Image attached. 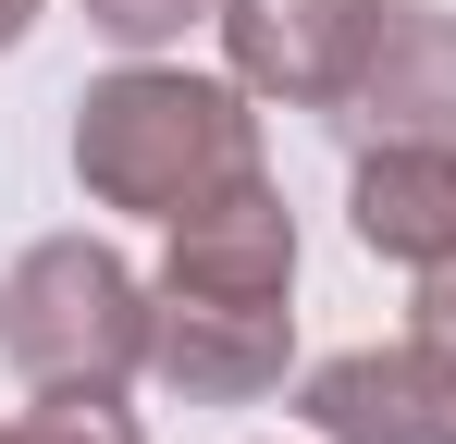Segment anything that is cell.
<instances>
[{"mask_svg":"<svg viewBox=\"0 0 456 444\" xmlns=\"http://www.w3.org/2000/svg\"><path fill=\"white\" fill-rule=\"evenodd\" d=\"M210 25H223V62H234L247 99H284V111L333 124V99L358 86V50H370L382 0H223Z\"/></svg>","mask_w":456,"mask_h":444,"instance_id":"cell-5","label":"cell"},{"mask_svg":"<svg viewBox=\"0 0 456 444\" xmlns=\"http://www.w3.org/2000/svg\"><path fill=\"white\" fill-rule=\"evenodd\" d=\"M25 25H37V0H0V50H12V37H25Z\"/></svg>","mask_w":456,"mask_h":444,"instance_id":"cell-11","label":"cell"},{"mask_svg":"<svg viewBox=\"0 0 456 444\" xmlns=\"http://www.w3.org/2000/svg\"><path fill=\"white\" fill-rule=\"evenodd\" d=\"M297 420L321 444H456V370L407 333V346H346L297 382Z\"/></svg>","mask_w":456,"mask_h":444,"instance_id":"cell-6","label":"cell"},{"mask_svg":"<svg viewBox=\"0 0 456 444\" xmlns=\"http://www.w3.org/2000/svg\"><path fill=\"white\" fill-rule=\"evenodd\" d=\"M198 12H223V0H86V25H99V37H124V50H160V37H185Z\"/></svg>","mask_w":456,"mask_h":444,"instance_id":"cell-9","label":"cell"},{"mask_svg":"<svg viewBox=\"0 0 456 444\" xmlns=\"http://www.w3.org/2000/svg\"><path fill=\"white\" fill-rule=\"evenodd\" d=\"M407 333L456 370V259H444V272H419V321H407Z\"/></svg>","mask_w":456,"mask_h":444,"instance_id":"cell-10","label":"cell"},{"mask_svg":"<svg viewBox=\"0 0 456 444\" xmlns=\"http://www.w3.org/2000/svg\"><path fill=\"white\" fill-rule=\"evenodd\" d=\"M75 173L99 210L136 222H185L198 198H223L259 173V111L223 74H173V62H124L75 99Z\"/></svg>","mask_w":456,"mask_h":444,"instance_id":"cell-1","label":"cell"},{"mask_svg":"<svg viewBox=\"0 0 456 444\" xmlns=\"http://www.w3.org/2000/svg\"><path fill=\"white\" fill-rule=\"evenodd\" d=\"M0 358L37 395H124L149 370V284L99 234H37L0 284Z\"/></svg>","mask_w":456,"mask_h":444,"instance_id":"cell-2","label":"cell"},{"mask_svg":"<svg viewBox=\"0 0 456 444\" xmlns=\"http://www.w3.org/2000/svg\"><path fill=\"white\" fill-rule=\"evenodd\" d=\"M333 136L346 148H456V12L382 0L358 86L333 99Z\"/></svg>","mask_w":456,"mask_h":444,"instance_id":"cell-4","label":"cell"},{"mask_svg":"<svg viewBox=\"0 0 456 444\" xmlns=\"http://www.w3.org/2000/svg\"><path fill=\"white\" fill-rule=\"evenodd\" d=\"M346 222L395 272H444L456 259V148H358L346 173Z\"/></svg>","mask_w":456,"mask_h":444,"instance_id":"cell-7","label":"cell"},{"mask_svg":"<svg viewBox=\"0 0 456 444\" xmlns=\"http://www.w3.org/2000/svg\"><path fill=\"white\" fill-rule=\"evenodd\" d=\"M297 358V308L284 296H185L149 284V370L185 407H259Z\"/></svg>","mask_w":456,"mask_h":444,"instance_id":"cell-3","label":"cell"},{"mask_svg":"<svg viewBox=\"0 0 456 444\" xmlns=\"http://www.w3.org/2000/svg\"><path fill=\"white\" fill-rule=\"evenodd\" d=\"M0 444H149V432H136L111 395H37V407H25Z\"/></svg>","mask_w":456,"mask_h":444,"instance_id":"cell-8","label":"cell"}]
</instances>
